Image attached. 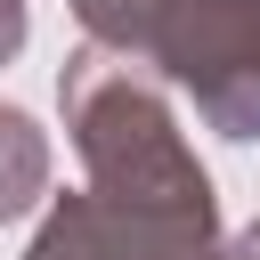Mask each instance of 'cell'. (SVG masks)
I'll use <instances>...</instances> for the list:
<instances>
[{
	"mask_svg": "<svg viewBox=\"0 0 260 260\" xmlns=\"http://www.w3.org/2000/svg\"><path fill=\"white\" fill-rule=\"evenodd\" d=\"M146 65L187 81L211 130L260 138V0H171Z\"/></svg>",
	"mask_w": 260,
	"mask_h": 260,
	"instance_id": "obj_2",
	"label": "cell"
},
{
	"mask_svg": "<svg viewBox=\"0 0 260 260\" xmlns=\"http://www.w3.org/2000/svg\"><path fill=\"white\" fill-rule=\"evenodd\" d=\"M41 179H49V146H41V130H32L16 106H0V219H16V211L41 195Z\"/></svg>",
	"mask_w": 260,
	"mask_h": 260,
	"instance_id": "obj_4",
	"label": "cell"
},
{
	"mask_svg": "<svg viewBox=\"0 0 260 260\" xmlns=\"http://www.w3.org/2000/svg\"><path fill=\"white\" fill-rule=\"evenodd\" d=\"M228 260H260V219H252V228L236 236V252H228Z\"/></svg>",
	"mask_w": 260,
	"mask_h": 260,
	"instance_id": "obj_6",
	"label": "cell"
},
{
	"mask_svg": "<svg viewBox=\"0 0 260 260\" xmlns=\"http://www.w3.org/2000/svg\"><path fill=\"white\" fill-rule=\"evenodd\" d=\"M16 41H24V0H0V65L16 57Z\"/></svg>",
	"mask_w": 260,
	"mask_h": 260,
	"instance_id": "obj_5",
	"label": "cell"
},
{
	"mask_svg": "<svg viewBox=\"0 0 260 260\" xmlns=\"http://www.w3.org/2000/svg\"><path fill=\"white\" fill-rule=\"evenodd\" d=\"M73 16L89 24V49H114V57H138L146 65L171 0H73Z\"/></svg>",
	"mask_w": 260,
	"mask_h": 260,
	"instance_id": "obj_3",
	"label": "cell"
},
{
	"mask_svg": "<svg viewBox=\"0 0 260 260\" xmlns=\"http://www.w3.org/2000/svg\"><path fill=\"white\" fill-rule=\"evenodd\" d=\"M65 122H73V146L89 162V195L130 203V211H154V219L211 228V179L179 146L171 106L138 73V57L81 49L65 65Z\"/></svg>",
	"mask_w": 260,
	"mask_h": 260,
	"instance_id": "obj_1",
	"label": "cell"
}]
</instances>
